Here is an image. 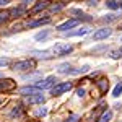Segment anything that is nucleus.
Segmentation results:
<instances>
[{"mask_svg":"<svg viewBox=\"0 0 122 122\" xmlns=\"http://www.w3.org/2000/svg\"><path fill=\"white\" fill-rule=\"evenodd\" d=\"M72 49L73 47L70 46V44H67V42H57L56 46L52 47V51L56 52L57 56H65L68 52H72Z\"/></svg>","mask_w":122,"mask_h":122,"instance_id":"nucleus-1","label":"nucleus"},{"mask_svg":"<svg viewBox=\"0 0 122 122\" xmlns=\"http://www.w3.org/2000/svg\"><path fill=\"white\" fill-rule=\"evenodd\" d=\"M34 64H36V62H34L33 59H29V60H21V62H16L13 68H15V70H31V68L34 67Z\"/></svg>","mask_w":122,"mask_h":122,"instance_id":"nucleus-2","label":"nucleus"},{"mask_svg":"<svg viewBox=\"0 0 122 122\" xmlns=\"http://www.w3.org/2000/svg\"><path fill=\"white\" fill-rule=\"evenodd\" d=\"M111 29L109 28H101V29H98V31H94L93 33V39L94 41H101V39H106V38H109L111 36Z\"/></svg>","mask_w":122,"mask_h":122,"instance_id":"nucleus-3","label":"nucleus"},{"mask_svg":"<svg viewBox=\"0 0 122 122\" xmlns=\"http://www.w3.org/2000/svg\"><path fill=\"white\" fill-rule=\"evenodd\" d=\"M25 101H26L28 104H41V103H44V94H39V93L26 94Z\"/></svg>","mask_w":122,"mask_h":122,"instance_id":"nucleus-4","label":"nucleus"},{"mask_svg":"<svg viewBox=\"0 0 122 122\" xmlns=\"http://www.w3.org/2000/svg\"><path fill=\"white\" fill-rule=\"evenodd\" d=\"M70 88H72V83H68V81H65V83H59V85H56V86H54L52 94H54V96H59V94L68 91Z\"/></svg>","mask_w":122,"mask_h":122,"instance_id":"nucleus-5","label":"nucleus"},{"mask_svg":"<svg viewBox=\"0 0 122 122\" xmlns=\"http://www.w3.org/2000/svg\"><path fill=\"white\" fill-rule=\"evenodd\" d=\"M56 76H47L46 80H42V81H38L36 83V86H38L39 90H47V88H51V86H54V83H56Z\"/></svg>","mask_w":122,"mask_h":122,"instance_id":"nucleus-6","label":"nucleus"},{"mask_svg":"<svg viewBox=\"0 0 122 122\" xmlns=\"http://www.w3.org/2000/svg\"><path fill=\"white\" fill-rule=\"evenodd\" d=\"M15 88V81L10 80V78H5V80H0V91H8V90H13Z\"/></svg>","mask_w":122,"mask_h":122,"instance_id":"nucleus-7","label":"nucleus"},{"mask_svg":"<svg viewBox=\"0 0 122 122\" xmlns=\"http://www.w3.org/2000/svg\"><path fill=\"white\" fill-rule=\"evenodd\" d=\"M76 25H78V20H68V21H65V23L59 25V26H57V29L64 33V31H67V29H72L73 26H76Z\"/></svg>","mask_w":122,"mask_h":122,"instance_id":"nucleus-8","label":"nucleus"},{"mask_svg":"<svg viewBox=\"0 0 122 122\" xmlns=\"http://www.w3.org/2000/svg\"><path fill=\"white\" fill-rule=\"evenodd\" d=\"M47 3H49L47 0H39L38 3L31 8V15H34V13H38V11H41V10H44L47 7Z\"/></svg>","mask_w":122,"mask_h":122,"instance_id":"nucleus-9","label":"nucleus"},{"mask_svg":"<svg viewBox=\"0 0 122 122\" xmlns=\"http://www.w3.org/2000/svg\"><path fill=\"white\" fill-rule=\"evenodd\" d=\"M21 91V94H34V93H39V88L38 86H25V88H21L20 90Z\"/></svg>","mask_w":122,"mask_h":122,"instance_id":"nucleus-10","label":"nucleus"},{"mask_svg":"<svg viewBox=\"0 0 122 122\" xmlns=\"http://www.w3.org/2000/svg\"><path fill=\"white\" fill-rule=\"evenodd\" d=\"M51 21V18H42V20H36V21H31L28 26L29 28H36V26H42V25H47Z\"/></svg>","mask_w":122,"mask_h":122,"instance_id":"nucleus-11","label":"nucleus"},{"mask_svg":"<svg viewBox=\"0 0 122 122\" xmlns=\"http://www.w3.org/2000/svg\"><path fill=\"white\" fill-rule=\"evenodd\" d=\"M111 117H112V112H111V111L107 109V111H104L103 116H101V117L98 119V122H109V121H111Z\"/></svg>","mask_w":122,"mask_h":122,"instance_id":"nucleus-12","label":"nucleus"},{"mask_svg":"<svg viewBox=\"0 0 122 122\" xmlns=\"http://www.w3.org/2000/svg\"><path fill=\"white\" fill-rule=\"evenodd\" d=\"M88 33V28H81V29H76V31H72V33H67V36H85Z\"/></svg>","mask_w":122,"mask_h":122,"instance_id":"nucleus-13","label":"nucleus"},{"mask_svg":"<svg viewBox=\"0 0 122 122\" xmlns=\"http://www.w3.org/2000/svg\"><path fill=\"white\" fill-rule=\"evenodd\" d=\"M98 86H99L101 93H106V91H107V88H109V83H107V80H104V78H101V80L98 81Z\"/></svg>","mask_w":122,"mask_h":122,"instance_id":"nucleus-14","label":"nucleus"},{"mask_svg":"<svg viewBox=\"0 0 122 122\" xmlns=\"http://www.w3.org/2000/svg\"><path fill=\"white\" fill-rule=\"evenodd\" d=\"M121 94H122V81H119V83L116 85V88H114L112 96H114V98H119Z\"/></svg>","mask_w":122,"mask_h":122,"instance_id":"nucleus-15","label":"nucleus"},{"mask_svg":"<svg viewBox=\"0 0 122 122\" xmlns=\"http://www.w3.org/2000/svg\"><path fill=\"white\" fill-rule=\"evenodd\" d=\"M106 5L109 7V8H121L122 3H117L116 0H106Z\"/></svg>","mask_w":122,"mask_h":122,"instance_id":"nucleus-16","label":"nucleus"},{"mask_svg":"<svg viewBox=\"0 0 122 122\" xmlns=\"http://www.w3.org/2000/svg\"><path fill=\"white\" fill-rule=\"evenodd\" d=\"M23 15V10L21 8H15V10H10L8 11V16H20Z\"/></svg>","mask_w":122,"mask_h":122,"instance_id":"nucleus-17","label":"nucleus"},{"mask_svg":"<svg viewBox=\"0 0 122 122\" xmlns=\"http://www.w3.org/2000/svg\"><path fill=\"white\" fill-rule=\"evenodd\" d=\"M7 18H8V11H0V23H3Z\"/></svg>","mask_w":122,"mask_h":122,"instance_id":"nucleus-18","label":"nucleus"},{"mask_svg":"<svg viewBox=\"0 0 122 122\" xmlns=\"http://www.w3.org/2000/svg\"><path fill=\"white\" fill-rule=\"evenodd\" d=\"M8 64H10V60H8V59H2V57H0V67L8 65Z\"/></svg>","mask_w":122,"mask_h":122,"instance_id":"nucleus-19","label":"nucleus"},{"mask_svg":"<svg viewBox=\"0 0 122 122\" xmlns=\"http://www.w3.org/2000/svg\"><path fill=\"white\" fill-rule=\"evenodd\" d=\"M46 36H47V31H44V33H39V34H36V39H38V41H39V39L46 38Z\"/></svg>","mask_w":122,"mask_h":122,"instance_id":"nucleus-20","label":"nucleus"},{"mask_svg":"<svg viewBox=\"0 0 122 122\" xmlns=\"http://www.w3.org/2000/svg\"><path fill=\"white\" fill-rule=\"evenodd\" d=\"M76 119H78L76 116H70V117H68V119H65L64 122H76Z\"/></svg>","mask_w":122,"mask_h":122,"instance_id":"nucleus-21","label":"nucleus"},{"mask_svg":"<svg viewBox=\"0 0 122 122\" xmlns=\"http://www.w3.org/2000/svg\"><path fill=\"white\" fill-rule=\"evenodd\" d=\"M36 114H38V116H46V114H47V109H39Z\"/></svg>","mask_w":122,"mask_h":122,"instance_id":"nucleus-22","label":"nucleus"},{"mask_svg":"<svg viewBox=\"0 0 122 122\" xmlns=\"http://www.w3.org/2000/svg\"><path fill=\"white\" fill-rule=\"evenodd\" d=\"M76 94H78V96L81 98V96L85 94V90H83V88H78V90H76Z\"/></svg>","mask_w":122,"mask_h":122,"instance_id":"nucleus-23","label":"nucleus"},{"mask_svg":"<svg viewBox=\"0 0 122 122\" xmlns=\"http://www.w3.org/2000/svg\"><path fill=\"white\" fill-rule=\"evenodd\" d=\"M7 3H10V0H0V5H7Z\"/></svg>","mask_w":122,"mask_h":122,"instance_id":"nucleus-24","label":"nucleus"},{"mask_svg":"<svg viewBox=\"0 0 122 122\" xmlns=\"http://www.w3.org/2000/svg\"><path fill=\"white\" fill-rule=\"evenodd\" d=\"M121 42H122V39H121Z\"/></svg>","mask_w":122,"mask_h":122,"instance_id":"nucleus-25","label":"nucleus"},{"mask_svg":"<svg viewBox=\"0 0 122 122\" xmlns=\"http://www.w3.org/2000/svg\"><path fill=\"white\" fill-rule=\"evenodd\" d=\"M0 103H2V101H0Z\"/></svg>","mask_w":122,"mask_h":122,"instance_id":"nucleus-26","label":"nucleus"}]
</instances>
